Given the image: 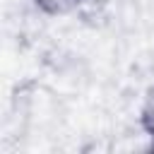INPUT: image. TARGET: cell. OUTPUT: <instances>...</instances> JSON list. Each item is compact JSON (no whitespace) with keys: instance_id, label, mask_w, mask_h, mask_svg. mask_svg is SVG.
<instances>
[{"instance_id":"cell-1","label":"cell","mask_w":154,"mask_h":154,"mask_svg":"<svg viewBox=\"0 0 154 154\" xmlns=\"http://www.w3.org/2000/svg\"><path fill=\"white\" fill-rule=\"evenodd\" d=\"M34 7L48 17H63V14H70L75 12L77 7H82L84 0H31Z\"/></svg>"},{"instance_id":"cell-2","label":"cell","mask_w":154,"mask_h":154,"mask_svg":"<svg viewBox=\"0 0 154 154\" xmlns=\"http://www.w3.org/2000/svg\"><path fill=\"white\" fill-rule=\"evenodd\" d=\"M140 125L144 130V135L152 140V149H154V84L147 89L142 106H140Z\"/></svg>"}]
</instances>
